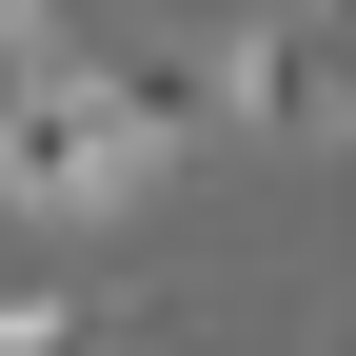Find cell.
Wrapping results in <instances>:
<instances>
[{"label":"cell","mask_w":356,"mask_h":356,"mask_svg":"<svg viewBox=\"0 0 356 356\" xmlns=\"http://www.w3.org/2000/svg\"><path fill=\"white\" fill-rule=\"evenodd\" d=\"M159 159H178V119L119 60H20L0 79V218H119V198H159Z\"/></svg>","instance_id":"cell-1"},{"label":"cell","mask_w":356,"mask_h":356,"mask_svg":"<svg viewBox=\"0 0 356 356\" xmlns=\"http://www.w3.org/2000/svg\"><path fill=\"white\" fill-rule=\"evenodd\" d=\"M0 356H119L99 297H0Z\"/></svg>","instance_id":"cell-2"},{"label":"cell","mask_w":356,"mask_h":356,"mask_svg":"<svg viewBox=\"0 0 356 356\" xmlns=\"http://www.w3.org/2000/svg\"><path fill=\"white\" fill-rule=\"evenodd\" d=\"M20 60H40V0H0V79H20Z\"/></svg>","instance_id":"cell-3"}]
</instances>
